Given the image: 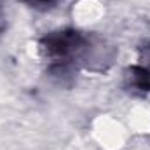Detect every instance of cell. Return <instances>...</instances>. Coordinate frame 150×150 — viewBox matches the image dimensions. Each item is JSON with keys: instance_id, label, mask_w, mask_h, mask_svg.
I'll return each mask as SVG.
<instances>
[{"instance_id": "6da1fadb", "label": "cell", "mask_w": 150, "mask_h": 150, "mask_svg": "<svg viewBox=\"0 0 150 150\" xmlns=\"http://www.w3.org/2000/svg\"><path fill=\"white\" fill-rule=\"evenodd\" d=\"M35 2H38V4H49V2H52V0H35Z\"/></svg>"}]
</instances>
